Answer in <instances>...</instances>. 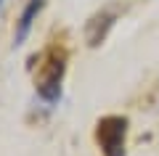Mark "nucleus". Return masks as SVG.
Instances as JSON below:
<instances>
[{"label": "nucleus", "mask_w": 159, "mask_h": 156, "mask_svg": "<svg viewBox=\"0 0 159 156\" xmlns=\"http://www.w3.org/2000/svg\"><path fill=\"white\" fill-rule=\"evenodd\" d=\"M40 8H43V0H29V3H27V8H24L21 19H19L16 42H21V40L27 37V32H29V27H32V21H34V16H37V11H40Z\"/></svg>", "instance_id": "nucleus-3"}, {"label": "nucleus", "mask_w": 159, "mask_h": 156, "mask_svg": "<svg viewBox=\"0 0 159 156\" xmlns=\"http://www.w3.org/2000/svg\"><path fill=\"white\" fill-rule=\"evenodd\" d=\"M61 77H64V56L51 53L48 64H43L37 77V93L45 100H56L61 93Z\"/></svg>", "instance_id": "nucleus-2"}, {"label": "nucleus", "mask_w": 159, "mask_h": 156, "mask_svg": "<svg viewBox=\"0 0 159 156\" xmlns=\"http://www.w3.org/2000/svg\"><path fill=\"white\" fill-rule=\"evenodd\" d=\"M125 135H127L125 117H103L96 130V138H98L103 156H125Z\"/></svg>", "instance_id": "nucleus-1"}]
</instances>
